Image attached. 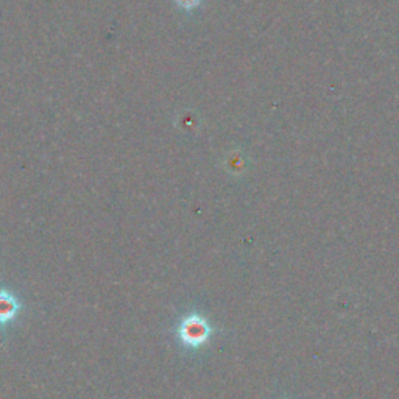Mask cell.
Segmentation results:
<instances>
[{
	"mask_svg": "<svg viewBox=\"0 0 399 399\" xmlns=\"http://www.w3.org/2000/svg\"><path fill=\"white\" fill-rule=\"evenodd\" d=\"M21 310V301L10 291H0V326L10 325L18 317Z\"/></svg>",
	"mask_w": 399,
	"mask_h": 399,
	"instance_id": "obj_2",
	"label": "cell"
},
{
	"mask_svg": "<svg viewBox=\"0 0 399 399\" xmlns=\"http://www.w3.org/2000/svg\"><path fill=\"white\" fill-rule=\"evenodd\" d=\"M180 333L184 342H188L191 345H200L203 340H206L208 338L209 329L203 320L197 317H191L183 321Z\"/></svg>",
	"mask_w": 399,
	"mask_h": 399,
	"instance_id": "obj_1",
	"label": "cell"
},
{
	"mask_svg": "<svg viewBox=\"0 0 399 399\" xmlns=\"http://www.w3.org/2000/svg\"><path fill=\"white\" fill-rule=\"evenodd\" d=\"M175 2L178 6L183 8V10L191 11V10H193V8H197L203 0H175Z\"/></svg>",
	"mask_w": 399,
	"mask_h": 399,
	"instance_id": "obj_3",
	"label": "cell"
}]
</instances>
